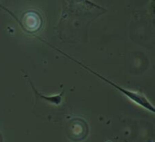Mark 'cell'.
<instances>
[{
  "mask_svg": "<svg viewBox=\"0 0 155 142\" xmlns=\"http://www.w3.org/2000/svg\"><path fill=\"white\" fill-rule=\"evenodd\" d=\"M25 76L27 78L28 82H29V84H30L32 90L34 91V92H35V94L36 95L37 98H40V99H42V100H44V101H45V102H47L48 103L53 104V105H60V104L62 103V102H63V96H64V90L62 91V92H60V93H58V94H55V95H51V96L44 95V94H42L41 92H39L35 89V87L34 86V84H33L32 81L30 80V78H29L26 74H25Z\"/></svg>",
  "mask_w": 155,
  "mask_h": 142,
  "instance_id": "cell-2",
  "label": "cell"
},
{
  "mask_svg": "<svg viewBox=\"0 0 155 142\" xmlns=\"http://www.w3.org/2000/svg\"><path fill=\"white\" fill-rule=\"evenodd\" d=\"M70 1L74 2V3H76V4H80V5H82L88 6V7H90V8L95 7V8H99V9H104V8H102L101 6H99L98 5H96V4H94V2H92L91 0H70Z\"/></svg>",
  "mask_w": 155,
  "mask_h": 142,
  "instance_id": "cell-3",
  "label": "cell"
},
{
  "mask_svg": "<svg viewBox=\"0 0 155 142\" xmlns=\"http://www.w3.org/2000/svg\"><path fill=\"white\" fill-rule=\"evenodd\" d=\"M56 49V48H55ZM58 52H60L61 53H63L64 56H66L67 58H69V59H71L72 61H74V63H76L77 64H79V65H81L82 67H84V69H86L88 72H90L91 73H93V74H94L96 77H98V78H100L101 80H103L104 82H105L106 83H108L109 85H111L112 87H114V89H116L117 91H119L120 92H122L124 95H125L127 98H129L133 102H134L135 104H137V105H139L140 107H142V108H143L144 110H146V111H151V112H153V113H154V108H153V104L151 103V102L146 98V96L145 95H143V93H141V92H134V91H130V90H127V89H125V88H123V87H121V86H119V85H117L116 83H114V82H113L112 81H110V80H108L107 78H105L104 76H103V75H101L100 73H95V72H94L92 69H90V68H88L86 65H84V63H80V62H78L77 60H75V59H73L72 57H70L69 55H67L66 53H63V52H61L60 50H58V49H56Z\"/></svg>",
  "mask_w": 155,
  "mask_h": 142,
  "instance_id": "cell-1",
  "label": "cell"
}]
</instances>
